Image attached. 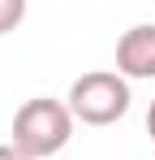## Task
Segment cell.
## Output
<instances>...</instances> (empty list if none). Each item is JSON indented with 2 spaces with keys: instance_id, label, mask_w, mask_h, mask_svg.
Listing matches in <instances>:
<instances>
[{
  "instance_id": "1",
  "label": "cell",
  "mask_w": 155,
  "mask_h": 160,
  "mask_svg": "<svg viewBox=\"0 0 155 160\" xmlns=\"http://www.w3.org/2000/svg\"><path fill=\"white\" fill-rule=\"evenodd\" d=\"M73 126H78V117L69 112V104L35 95V100H26L13 112V147L26 152L30 160H48V156L69 147Z\"/></svg>"
},
{
  "instance_id": "2",
  "label": "cell",
  "mask_w": 155,
  "mask_h": 160,
  "mask_svg": "<svg viewBox=\"0 0 155 160\" xmlns=\"http://www.w3.org/2000/svg\"><path fill=\"white\" fill-rule=\"evenodd\" d=\"M129 100H134L129 95V78L116 74V69H91V74L73 78L69 95H65L69 112L82 126H116L129 112Z\"/></svg>"
},
{
  "instance_id": "3",
  "label": "cell",
  "mask_w": 155,
  "mask_h": 160,
  "mask_svg": "<svg viewBox=\"0 0 155 160\" xmlns=\"http://www.w3.org/2000/svg\"><path fill=\"white\" fill-rule=\"evenodd\" d=\"M116 74L129 82L155 78V22H138L116 39Z\"/></svg>"
},
{
  "instance_id": "4",
  "label": "cell",
  "mask_w": 155,
  "mask_h": 160,
  "mask_svg": "<svg viewBox=\"0 0 155 160\" xmlns=\"http://www.w3.org/2000/svg\"><path fill=\"white\" fill-rule=\"evenodd\" d=\"M26 22V0H0V35L17 30Z\"/></svg>"
},
{
  "instance_id": "5",
  "label": "cell",
  "mask_w": 155,
  "mask_h": 160,
  "mask_svg": "<svg viewBox=\"0 0 155 160\" xmlns=\"http://www.w3.org/2000/svg\"><path fill=\"white\" fill-rule=\"evenodd\" d=\"M0 160H30L26 152H17L13 143H0Z\"/></svg>"
},
{
  "instance_id": "6",
  "label": "cell",
  "mask_w": 155,
  "mask_h": 160,
  "mask_svg": "<svg viewBox=\"0 0 155 160\" xmlns=\"http://www.w3.org/2000/svg\"><path fill=\"white\" fill-rule=\"evenodd\" d=\"M147 134H151V143H155V100H151V108H147Z\"/></svg>"
}]
</instances>
